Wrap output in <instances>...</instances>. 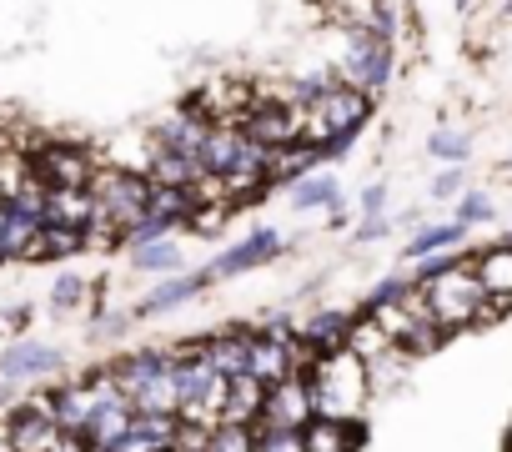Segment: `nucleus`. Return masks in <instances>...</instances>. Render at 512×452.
I'll list each match as a JSON object with an SVG mask.
<instances>
[{
	"instance_id": "nucleus-16",
	"label": "nucleus",
	"mask_w": 512,
	"mask_h": 452,
	"mask_svg": "<svg viewBox=\"0 0 512 452\" xmlns=\"http://www.w3.org/2000/svg\"><path fill=\"white\" fill-rule=\"evenodd\" d=\"M312 171H317V146L312 141H292V146L267 151V186H297Z\"/></svg>"
},
{
	"instance_id": "nucleus-17",
	"label": "nucleus",
	"mask_w": 512,
	"mask_h": 452,
	"mask_svg": "<svg viewBox=\"0 0 512 452\" xmlns=\"http://www.w3.org/2000/svg\"><path fill=\"white\" fill-rule=\"evenodd\" d=\"M201 287H206V277H201V272H191V277H181V272H176V277H161V282L146 292V302L136 307V317H161V312H171V307L191 302Z\"/></svg>"
},
{
	"instance_id": "nucleus-36",
	"label": "nucleus",
	"mask_w": 512,
	"mask_h": 452,
	"mask_svg": "<svg viewBox=\"0 0 512 452\" xmlns=\"http://www.w3.org/2000/svg\"><path fill=\"white\" fill-rule=\"evenodd\" d=\"M427 151H432L437 161H467V136H462V131H437Z\"/></svg>"
},
{
	"instance_id": "nucleus-42",
	"label": "nucleus",
	"mask_w": 512,
	"mask_h": 452,
	"mask_svg": "<svg viewBox=\"0 0 512 452\" xmlns=\"http://www.w3.org/2000/svg\"><path fill=\"white\" fill-rule=\"evenodd\" d=\"M457 186H462V181H457V171H447V176H437L432 196H437V201H447V196H457Z\"/></svg>"
},
{
	"instance_id": "nucleus-8",
	"label": "nucleus",
	"mask_w": 512,
	"mask_h": 452,
	"mask_svg": "<svg viewBox=\"0 0 512 452\" xmlns=\"http://www.w3.org/2000/svg\"><path fill=\"white\" fill-rule=\"evenodd\" d=\"M176 367V357L171 352H161V347H141V352H126V357H116L111 362V377H116V387H121V397L131 402L136 392H146L156 377H166Z\"/></svg>"
},
{
	"instance_id": "nucleus-27",
	"label": "nucleus",
	"mask_w": 512,
	"mask_h": 452,
	"mask_svg": "<svg viewBox=\"0 0 512 452\" xmlns=\"http://www.w3.org/2000/svg\"><path fill=\"white\" fill-rule=\"evenodd\" d=\"M201 171V161H186V156H171V151H151V166H146V181L151 186H191Z\"/></svg>"
},
{
	"instance_id": "nucleus-41",
	"label": "nucleus",
	"mask_w": 512,
	"mask_h": 452,
	"mask_svg": "<svg viewBox=\"0 0 512 452\" xmlns=\"http://www.w3.org/2000/svg\"><path fill=\"white\" fill-rule=\"evenodd\" d=\"M56 452H91V442H86V432H61Z\"/></svg>"
},
{
	"instance_id": "nucleus-3",
	"label": "nucleus",
	"mask_w": 512,
	"mask_h": 452,
	"mask_svg": "<svg viewBox=\"0 0 512 452\" xmlns=\"http://www.w3.org/2000/svg\"><path fill=\"white\" fill-rule=\"evenodd\" d=\"M417 292H422V302H427V317L442 327V337H452V332H462V327H477L482 302H487V292H482L472 262L452 267L447 277H437V282H427V287H417Z\"/></svg>"
},
{
	"instance_id": "nucleus-1",
	"label": "nucleus",
	"mask_w": 512,
	"mask_h": 452,
	"mask_svg": "<svg viewBox=\"0 0 512 452\" xmlns=\"http://www.w3.org/2000/svg\"><path fill=\"white\" fill-rule=\"evenodd\" d=\"M307 392H312V417H332V422H357L362 417V402L372 397L367 367L352 352L317 357L307 367Z\"/></svg>"
},
{
	"instance_id": "nucleus-7",
	"label": "nucleus",
	"mask_w": 512,
	"mask_h": 452,
	"mask_svg": "<svg viewBox=\"0 0 512 452\" xmlns=\"http://www.w3.org/2000/svg\"><path fill=\"white\" fill-rule=\"evenodd\" d=\"M277 252H282V232H277V226H256L246 242H236V247H226L221 257H211V267H206L201 277H206V282H226V277H241V272H251V267L272 262Z\"/></svg>"
},
{
	"instance_id": "nucleus-24",
	"label": "nucleus",
	"mask_w": 512,
	"mask_h": 452,
	"mask_svg": "<svg viewBox=\"0 0 512 452\" xmlns=\"http://www.w3.org/2000/svg\"><path fill=\"white\" fill-rule=\"evenodd\" d=\"M292 206H297V211H312V206L337 211V206H342V181H337L332 171H312V176H302V181L292 186Z\"/></svg>"
},
{
	"instance_id": "nucleus-19",
	"label": "nucleus",
	"mask_w": 512,
	"mask_h": 452,
	"mask_svg": "<svg viewBox=\"0 0 512 452\" xmlns=\"http://www.w3.org/2000/svg\"><path fill=\"white\" fill-rule=\"evenodd\" d=\"M51 397H56V427H61V432H86L91 417H96V407H101L86 382H66V387H56Z\"/></svg>"
},
{
	"instance_id": "nucleus-40",
	"label": "nucleus",
	"mask_w": 512,
	"mask_h": 452,
	"mask_svg": "<svg viewBox=\"0 0 512 452\" xmlns=\"http://www.w3.org/2000/svg\"><path fill=\"white\" fill-rule=\"evenodd\" d=\"M377 237H387V221H382V216H367V221L357 226V242H377Z\"/></svg>"
},
{
	"instance_id": "nucleus-26",
	"label": "nucleus",
	"mask_w": 512,
	"mask_h": 452,
	"mask_svg": "<svg viewBox=\"0 0 512 452\" xmlns=\"http://www.w3.org/2000/svg\"><path fill=\"white\" fill-rule=\"evenodd\" d=\"M347 352L362 362V367H372V362H382L387 352H392V342H387V332L362 312V317H352V332H347Z\"/></svg>"
},
{
	"instance_id": "nucleus-22",
	"label": "nucleus",
	"mask_w": 512,
	"mask_h": 452,
	"mask_svg": "<svg viewBox=\"0 0 512 452\" xmlns=\"http://www.w3.org/2000/svg\"><path fill=\"white\" fill-rule=\"evenodd\" d=\"M146 216H156V221H166V226H191V216H196V196H191L186 186H151Z\"/></svg>"
},
{
	"instance_id": "nucleus-21",
	"label": "nucleus",
	"mask_w": 512,
	"mask_h": 452,
	"mask_svg": "<svg viewBox=\"0 0 512 452\" xmlns=\"http://www.w3.org/2000/svg\"><path fill=\"white\" fill-rule=\"evenodd\" d=\"M76 252H86L81 232H71V226H41L21 262H61V257H76Z\"/></svg>"
},
{
	"instance_id": "nucleus-46",
	"label": "nucleus",
	"mask_w": 512,
	"mask_h": 452,
	"mask_svg": "<svg viewBox=\"0 0 512 452\" xmlns=\"http://www.w3.org/2000/svg\"><path fill=\"white\" fill-rule=\"evenodd\" d=\"M507 452H512V432H507Z\"/></svg>"
},
{
	"instance_id": "nucleus-12",
	"label": "nucleus",
	"mask_w": 512,
	"mask_h": 452,
	"mask_svg": "<svg viewBox=\"0 0 512 452\" xmlns=\"http://www.w3.org/2000/svg\"><path fill=\"white\" fill-rule=\"evenodd\" d=\"M347 332H352V312H342V307H322V312H312L307 322H302V342L317 352V357H332V352H347Z\"/></svg>"
},
{
	"instance_id": "nucleus-29",
	"label": "nucleus",
	"mask_w": 512,
	"mask_h": 452,
	"mask_svg": "<svg viewBox=\"0 0 512 452\" xmlns=\"http://www.w3.org/2000/svg\"><path fill=\"white\" fill-rule=\"evenodd\" d=\"M467 237V226L462 221H447V226H427V232H417L412 242H407V257H437V252H452L457 242Z\"/></svg>"
},
{
	"instance_id": "nucleus-45",
	"label": "nucleus",
	"mask_w": 512,
	"mask_h": 452,
	"mask_svg": "<svg viewBox=\"0 0 512 452\" xmlns=\"http://www.w3.org/2000/svg\"><path fill=\"white\" fill-rule=\"evenodd\" d=\"M6 392H11V387H0V402H6Z\"/></svg>"
},
{
	"instance_id": "nucleus-4",
	"label": "nucleus",
	"mask_w": 512,
	"mask_h": 452,
	"mask_svg": "<svg viewBox=\"0 0 512 452\" xmlns=\"http://www.w3.org/2000/svg\"><path fill=\"white\" fill-rule=\"evenodd\" d=\"M96 151L91 146H76V141H46L36 151V176L46 191H91V176H96Z\"/></svg>"
},
{
	"instance_id": "nucleus-39",
	"label": "nucleus",
	"mask_w": 512,
	"mask_h": 452,
	"mask_svg": "<svg viewBox=\"0 0 512 452\" xmlns=\"http://www.w3.org/2000/svg\"><path fill=\"white\" fill-rule=\"evenodd\" d=\"M382 206H387V186H367L362 191V211L367 216H382Z\"/></svg>"
},
{
	"instance_id": "nucleus-44",
	"label": "nucleus",
	"mask_w": 512,
	"mask_h": 452,
	"mask_svg": "<svg viewBox=\"0 0 512 452\" xmlns=\"http://www.w3.org/2000/svg\"><path fill=\"white\" fill-rule=\"evenodd\" d=\"M0 226H6V201H0Z\"/></svg>"
},
{
	"instance_id": "nucleus-11",
	"label": "nucleus",
	"mask_w": 512,
	"mask_h": 452,
	"mask_svg": "<svg viewBox=\"0 0 512 452\" xmlns=\"http://www.w3.org/2000/svg\"><path fill=\"white\" fill-rule=\"evenodd\" d=\"M262 422H277V427H307L312 422V392H307V377H287L277 387H267V412Z\"/></svg>"
},
{
	"instance_id": "nucleus-38",
	"label": "nucleus",
	"mask_w": 512,
	"mask_h": 452,
	"mask_svg": "<svg viewBox=\"0 0 512 452\" xmlns=\"http://www.w3.org/2000/svg\"><path fill=\"white\" fill-rule=\"evenodd\" d=\"M487 216H492V201H487L482 191L462 196V206H457V221H462V226H472V221H487Z\"/></svg>"
},
{
	"instance_id": "nucleus-9",
	"label": "nucleus",
	"mask_w": 512,
	"mask_h": 452,
	"mask_svg": "<svg viewBox=\"0 0 512 452\" xmlns=\"http://www.w3.org/2000/svg\"><path fill=\"white\" fill-rule=\"evenodd\" d=\"M206 136H211V126H206L201 116H191V111H181V106H176L171 116H161V126H156V146H151V151H171V156L201 161Z\"/></svg>"
},
{
	"instance_id": "nucleus-18",
	"label": "nucleus",
	"mask_w": 512,
	"mask_h": 452,
	"mask_svg": "<svg viewBox=\"0 0 512 452\" xmlns=\"http://www.w3.org/2000/svg\"><path fill=\"white\" fill-rule=\"evenodd\" d=\"M246 352H251V332H216V337H201V357H206L221 377H241V372H246Z\"/></svg>"
},
{
	"instance_id": "nucleus-25",
	"label": "nucleus",
	"mask_w": 512,
	"mask_h": 452,
	"mask_svg": "<svg viewBox=\"0 0 512 452\" xmlns=\"http://www.w3.org/2000/svg\"><path fill=\"white\" fill-rule=\"evenodd\" d=\"M41 226H46L41 216L6 206V226H0V252H6V262H21V257H26V247L36 242V232H41Z\"/></svg>"
},
{
	"instance_id": "nucleus-31",
	"label": "nucleus",
	"mask_w": 512,
	"mask_h": 452,
	"mask_svg": "<svg viewBox=\"0 0 512 452\" xmlns=\"http://www.w3.org/2000/svg\"><path fill=\"white\" fill-rule=\"evenodd\" d=\"M256 452H307V447H302V427L256 422Z\"/></svg>"
},
{
	"instance_id": "nucleus-13",
	"label": "nucleus",
	"mask_w": 512,
	"mask_h": 452,
	"mask_svg": "<svg viewBox=\"0 0 512 452\" xmlns=\"http://www.w3.org/2000/svg\"><path fill=\"white\" fill-rule=\"evenodd\" d=\"M267 412V382H256L251 372L241 377H226V407H221V422H241V427H256Z\"/></svg>"
},
{
	"instance_id": "nucleus-15",
	"label": "nucleus",
	"mask_w": 512,
	"mask_h": 452,
	"mask_svg": "<svg viewBox=\"0 0 512 452\" xmlns=\"http://www.w3.org/2000/svg\"><path fill=\"white\" fill-rule=\"evenodd\" d=\"M6 437H11V447H16V452H56L61 427H56L51 417H41V412L21 407V412H11V417H6Z\"/></svg>"
},
{
	"instance_id": "nucleus-30",
	"label": "nucleus",
	"mask_w": 512,
	"mask_h": 452,
	"mask_svg": "<svg viewBox=\"0 0 512 452\" xmlns=\"http://www.w3.org/2000/svg\"><path fill=\"white\" fill-rule=\"evenodd\" d=\"M131 407L136 412H161V417H176V407H181V397H176V377L166 372V377H156L146 392H136L131 397Z\"/></svg>"
},
{
	"instance_id": "nucleus-37",
	"label": "nucleus",
	"mask_w": 512,
	"mask_h": 452,
	"mask_svg": "<svg viewBox=\"0 0 512 452\" xmlns=\"http://www.w3.org/2000/svg\"><path fill=\"white\" fill-rule=\"evenodd\" d=\"M171 452H211V427H191V422H181Z\"/></svg>"
},
{
	"instance_id": "nucleus-10",
	"label": "nucleus",
	"mask_w": 512,
	"mask_h": 452,
	"mask_svg": "<svg viewBox=\"0 0 512 452\" xmlns=\"http://www.w3.org/2000/svg\"><path fill=\"white\" fill-rule=\"evenodd\" d=\"M66 357L56 347H41V342H16L6 357H0V382H31V377H51L61 372Z\"/></svg>"
},
{
	"instance_id": "nucleus-28",
	"label": "nucleus",
	"mask_w": 512,
	"mask_h": 452,
	"mask_svg": "<svg viewBox=\"0 0 512 452\" xmlns=\"http://www.w3.org/2000/svg\"><path fill=\"white\" fill-rule=\"evenodd\" d=\"M131 267L136 272H146V277H176L181 272V242H156V247H141V252H131Z\"/></svg>"
},
{
	"instance_id": "nucleus-23",
	"label": "nucleus",
	"mask_w": 512,
	"mask_h": 452,
	"mask_svg": "<svg viewBox=\"0 0 512 452\" xmlns=\"http://www.w3.org/2000/svg\"><path fill=\"white\" fill-rule=\"evenodd\" d=\"M86 221H91V191H46V226L86 232Z\"/></svg>"
},
{
	"instance_id": "nucleus-32",
	"label": "nucleus",
	"mask_w": 512,
	"mask_h": 452,
	"mask_svg": "<svg viewBox=\"0 0 512 452\" xmlns=\"http://www.w3.org/2000/svg\"><path fill=\"white\" fill-rule=\"evenodd\" d=\"M86 297H91V282H86L81 272H66V277H56V287H51V307H56V312H76V307H86Z\"/></svg>"
},
{
	"instance_id": "nucleus-20",
	"label": "nucleus",
	"mask_w": 512,
	"mask_h": 452,
	"mask_svg": "<svg viewBox=\"0 0 512 452\" xmlns=\"http://www.w3.org/2000/svg\"><path fill=\"white\" fill-rule=\"evenodd\" d=\"M472 272H477V282H482V292H487V297L512 302V242L487 247L482 257H472Z\"/></svg>"
},
{
	"instance_id": "nucleus-33",
	"label": "nucleus",
	"mask_w": 512,
	"mask_h": 452,
	"mask_svg": "<svg viewBox=\"0 0 512 452\" xmlns=\"http://www.w3.org/2000/svg\"><path fill=\"white\" fill-rule=\"evenodd\" d=\"M211 452H256V427L216 422V427H211Z\"/></svg>"
},
{
	"instance_id": "nucleus-14",
	"label": "nucleus",
	"mask_w": 512,
	"mask_h": 452,
	"mask_svg": "<svg viewBox=\"0 0 512 452\" xmlns=\"http://www.w3.org/2000/svg\"><path fill=\"white\" fill-rule=\"evenodd\" d=\"M367 442V427L362 417L357 422H332V417H312L302 427V447L307 452H357Z\"/></svg>"
},
{
	"instance_id": "nucleus-43",
	"label": "nucleus",
	"mask_w": 512,
	"mask_h": 452,
	"mask_svg": "<svg viewBox=\"0 0 512 452\" xmlns=\"http://www.w3.org/2000/svg\"><path fill=\"white\" fill-rule=\"evenodd\" d=\"M126 322H131V317H106V322H101V332H126Z\"/></svg>"
},
{
	"instance_id": "nucleus-5",
	"label": "nucleus",
	"mask_w": 512,
	"mask_h": 452,
	"mask_svg": "<svg viewBox=\"0 0 512 452\" xmlns=\"http://www.w3.org/2000/svg\"><path fill=\"white\" fill-rule=\"evenodd\" d=\"M337 81H342V86H357V91H367V96H377V91L392 81V46H382V41L352 31V36H347V51H342V66H337Z\"/></svg>"
},
{
	"instance_id": "nucleus-34",
	"label": "nucleus",
	"mask_w": 512,
	"mask_h": 452,
	"mask_svg": "<svg viewBox=\"0 0 512 452\" xmlns=\"http://www.w3.org/2000/svg\"><path fill=\"white\" fill-rule=\"evenodd\" d=\"M171 237V226L166 221H156V216H141L136 226H126L121 232V242L116 247H126V252H141V247H156V242H166Z\"/></svg>"
},
{
	"instance_id": "nucleus-35",
	"label": "nucleus",
	"mask_w": 512,
	"mask_h": 452,
	"mask_svg": "<svg viewBox=\"0 0 512 452\" xmlns=\"http://www.w3.org/2000/svg\"><path fill=\"white\" fill-rule=\"evenodd\" d=\"M176 427H181V422H176V417H161V412H136V417H131V432H136V437H151V442H161V447L176 442Z\"/></svg>"
},
{
	"instance_id": "nucleus-6",
	"label": "nucleus",
	"mask_w": 512,
	"mask_h": 452,
	"mask_svg": "<svg viewBox=\"0 0 512 452\" xmlns=\"http://www.w3.org/2000/svg\"><path fill=\"white\" fill-rule=\"evenodd\" d=\"M302 131H307V111H302V106H287V101H256V96H251V111H246V121H241V136H246V141L277 151V146L302 141Z\"/></svg>"
},
{
	"instance_id": "nucleus-2",
	"label": "nucleus",
	"mask_w": 512,
	"mask_h": 452,
	"mask_svg": "<svg viewBox=\"0 0 512 452\" xmlns=\"http://www.w3.org/2000/svg\"><path fill=\"white\" fill-rule=\"evenodd\" d=\"M372 111H377V96H367V91L337 81L332 91H322V96L307 106V131H302V141H312V146H322V141H352V136L372 121Z\"/></svg>"
}]
</instances>
